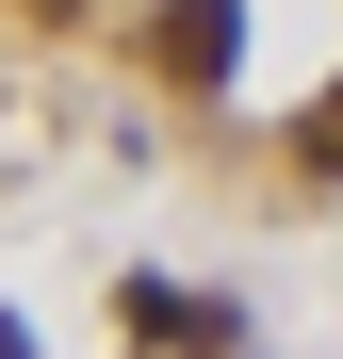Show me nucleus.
Returning <instances> with one entry per match:
<instances>
[{
    "instance_id": "f257e3e1",
    "label": "nucleus",
    "mask_w": 343,
    "mask_h": 359,
    "mask_svg": "<svg viewBox=\"0 0 343 359\" xmlns=\"http://www.w3.org/2000/svg\"><path fill=\"white\" fill-rule=\"evenodd\" d=\"M147 49H163V82H229L246 66V0H163Z\"/></svg>"
},
{
    "instance_id": "f03ea898",
    "label": "nucleus",
    "mask_w": 343,
    "mask_h": 359,
    "mask_svg": "<svg viewBox=\"0 0 343 359\" xmlns=\"http://www.w3.org/2000/svg\"><path fill=\"white\" fill-rule=\"evenodd\" d=\"M131 327H147V343H213V359L246 343V311H213V294H163V278H131Z\"/></svg>"
},
{
    "instance_id": "7ed1b4c3",
    "label": "nucleus",
    "mask_w": 343,
    "mask_h": 359,
    "mask_svg": "<svg viewBox=\"0 0 343 359\" xmlns=\"http://www.w3.org/2000/svg\"><path fill=\"white\" fill-rule=\"evenodd\" d=\"M295 147H311V180H343V82L311 98V131H295Z\"/></svg>"
},
{
    "instance_id": "20e7f679",
    "label": "nucleus",
    "mask_w": 343,
    "mask_h": 359,
    "mask_svg": "<svg viewBox=\"0 0 343 359\" xmlns=\"http://www.w3.org/2000/svg\"><path fill=\"white\" fill-rule=\"evenodd\" d=\"M17 17H49V33H66V17H98V0H17Z\"/></svg>"
}]
</instances>
